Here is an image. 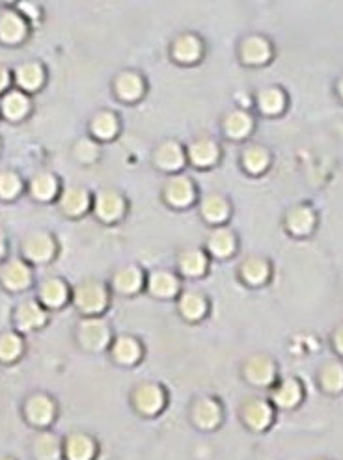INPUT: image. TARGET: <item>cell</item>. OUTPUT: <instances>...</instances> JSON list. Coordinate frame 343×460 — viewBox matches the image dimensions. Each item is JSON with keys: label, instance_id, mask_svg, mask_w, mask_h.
<instances>
[{"label": "cell", "instance_id": "obj_1", "mask_svg": "<svg viewBox=\"0 0 343 460\" xmlns=\"http://www.w3.org/2000/svg\"><path fill=\"white\" fill-rule=\"evenodd\" d=\"M75 306L86 315H99L105 312V307L109 306V291L101 282L88 279L77 285L73 293Z\"/></svg>", "mask_w": 343, "mask_h": 460}, {"label": "cell", "instance_id": "obj_2", "mask_svg": "<svg viewBox=\"0 0 343 460\" xmlns=\"http://www.w3.org/2000/svg\"><path fill=\"white\" fill-rule=\"evenodd\" d=\"M79 341L86 351H92V353L103 351L110 343L109 324L98 317L86 319L79 324Z\"/></svg>", "mask_w": 343, "mask_h": 460}, {"label": "cell", "instance_id": "obj_3", "mask_svg": "<svg viewBox=\"0 0 343 460\" xmlns=\"http://www.w3.org/2000/svg\"><path fill=\"white\" fill-rule=\"evenodd\" d=\"M132 404L140 414L155 415L165 408L166 393L159 384H140L132 393Z\"/></svg>", "mask_w": 343, "mask_h": 460}, {"label": "cell", "instance_id": "obj_4", "mask_svg": "<svg viewBox=\"0 0 343 460\" xmlns=\"http://www.w3.org/2000/svg\"><path fill=\"white\" fill-rule=\"evenodd\" d=\"M243 421L252 431H265L273 421V408L264 399H250L241 408Z\"/></svg>", "mask_w": 343, "mask_h": 460}, {"label": "cell", "instance_id": "obj_5", "mask_svg": "<svg viewBox=\"0 0 343 460\" xmlns=\"http://www.w3.org/2000/svg\"><path fill=\"white\" fill-rule=\"evenodd\" d=\"M23 254L32 263H47L54 256V240L49 233H30L23 240Z\"/></svg>", "mask_w": 343, "mask_h": 460}, {"label": "cell", "instance_id": "obj_6", "mask_svg": "<svg viewBox=\"0 0 343 460\" xmlns=\"http://www.w3.org/2000/svg\"><path fill=\"white\" fill-rule=\"evenodd\" d=\"M192 421L204 431H211L222 421V406L215 399H198L192 406Z\"/></svg>", "mask_w": 343, "mask_h": 460}, {"label": "cell", "instance_id": "obj_7", "mask_svg": "<svg viewBox=\"0 0 343 460\" xmlns=\"http://www.w3.org/2000/svg\"><path fill=\"white\" fill-rule=\"evenodd\" d=\"M166 201L174 207H187L195 201L196 190L189 177L176 176L168 179L165 187Z\"/></svg>", "mask_w": 343, "mask_h": 460}, {"label": "cell", "instance_id": "obj_8", "mask_svg": "<svg viewBox=\"0 0 343 460\" xmlns=\"http://www.w3.org/2000/svg\"><path fill=\"white\" fill-rule=\"evenodd\" d=\"M245 376L254 386H269L276 376L275 362L267 356H252L245 364Z\"/></svg>", "mask_w": 343, "mask_h": 460}, {"label": "cell", "instance_id": "obj_9", "mask_svg": "<svg viewBox=\"0 0 343 460\" xmlns=\"http://www.w3.org/2000/svg\"><path fill=\"white\" fill-rule=\"evenodd\" d=\"M54 403L47 395H32V397L26 401V406H24V414H26V420L36 427H45L49 425L54 417Z\"/></svg>", "mask_w": 343, "mask_h": 460}, {"label": "cell", "instance_id": "obj_10", "mask_svg": "<svg viewBox=\"0 0 343 460\" xmlns=\"http://www.w3.org/2000/svg\"><path fill=\"white\" fill-rule=\"evenodd\" d=\"M125 210V201L114 190H103L96 199V213L103 222L120 220Z\"/></svg>", "mask_w": 343, "mask_h": 460}, {"label": "cell", "instance_id": "obj_11", "mask_svg": "<svg viewBox=\"0 0 343 460\" xmlns=\"http://www.w3.org/2000/svg\"><path fill=\"white\" fill-rule=\"evenodd\" d=\"M0 278H2V284L6 285L8 289L23 291L32 282V270L21 259H12L6 267L2 268Z\"/></svg>", "mask_w": 343, "mask_h": 460}, {"label": "cell", "instance_id": "obj_12", "mask_svg": "<svg viewBox=\"0 0 343 460\" xmlns=\"http://www.w3.org/2000/svg\"><path fill=\"white\" fill-rule=\"evenodd\" d=\"M47 321V313L34 300H26L19 304L15 312V323L21 330H34L43 326Z\"/></svg>", "mask_w": 343, "mask_h": 460}, {"label": "cell", "instance_id": "obj_13", "mask_svg": "<svg viewBox=\"0 0 343 460\" xmlns=\"http://www.w3.org/2000/svg\"><path fill=\"white\" fill-rule=\"evenodd\" d=\"M155 162L166 171H176L183 168L185 151L178 142H165L155 151Z\"/></svg>", "mask_w": 343, "mask_h": 460}, {"label": "cell", "instance_id": "obj_14", "mask_svg": "<svg viewBox=\"0 0 343 460\" xmlns=\"http://www.w3.org/2000/svg\"><path fill=\"white\" fill-rule=\"evenodd\" d=\"M218 155H220L218 144L215 142V140H211V138H200V140L190 144L189 148L190 160H192L196 166H201V168L215 164L218 160Z\"/></svg>", "mask_w": 343, "mask_h": 460}, {"label": "cell", "instance_id": "obj_15", "mask_svg": "<svg viewBox=\"0 0 343 460\" xmlns=\"http://www.w3.org/2000/svg\"><path fill=\"white\" fill-rule=\"evenodd\" d=\"M112 356H114L118 364L135 365L138 360L142 358V347H140V343L135 337L121 335L112 345Z\"/></svg>", "mask_w": 343, "mask_h": 460}, {"label": "cell", "instance_id": "obj_16", "mask_svg": "<svg viewBox=\"0 0 343 460\" xmlns=\"http://www.w3.org/2000/svg\"><path fill=\"white\" fill-rule=\"evenodd\" d=\"M149 293L159 298H172L178 295L179 291V279L176 278V274L168 273V270H157L149 276L148 279Z\"/></svg>", "mask_w": 343, "mask_h": 460}, {"label": "cell", "instance_id": "obj_17", "mask_svg": "<svg viewBox=\"0 0 343 460\" xmlns=\"http://www.w3.org/2000/svg\"><path fill=\"white\" fill-rule=\"evenodd\" d=\"M66 457H68V460H93L96 442L82 432L71 434L68 438V442H66Z\"/></svg>", "mask_w": 343, "mask_h": 460}, {"label": "cell", "instance_id": "obj_18", "mask_svg": "<svg viewBox=\"0 0 343 460\" xmlns=\"http://www.w3.org/2000/svg\"><path fill=\"white\" fill-rule=\"evenodd\" d=\"M114 289L121 295H135L142 289L144 273L138 267H123L114 274Z\"/></svg>", "mask_w": 343, "mask_h": 460}, {"label": "cell", "instance_id": "obj_19", "mask_svg": "<svg viewBox=\"0 0 343 460\" xmlns=\"http://www.w3.org/2000/svg\"><path fill=\"white\" fill-rule=\"evenodd\" d=\"M60 207L66 215L80 216L90 207V194L80 187H69L60 198Z\"/></svg>", "mask_w": 343, "mask_h": 460}, {"label": "cell", "instance_id": "obj_20", "mask_svg": "<svg viewBox=\"0 0 343 460\" xmlns=\"http://www.w3.org/2000/svg\"><path fill=\"white\" fill-rule=\"evenodd\" d=\"M241 56L246 63L250 66H259V63H265L270 58V45L264 38L259 36H252V38H246L243 41V47H241Z\"/></svg>", "mask_w": 343, "mask_h": 460}, {"label": "cell", "instance_id": "obj_21", "mask_svg": "<svg viewBox=\"0 0 343 460\" xmlns=\"http://www.w3.org/2000/svg\"><path fill=\"white\" fill-rule=\"evenodd\" d=\"M26 36V24L17 13L8 12L0 15V40L4 43H19Z\"/></svg>", "mask_w": 343, "mask_h": 460}, {"label": "cell", "instance_id": "obj_22", "mask_svg": "<svg viewBox=\"0 0 343 460\" xmlns=\"http://www.w3.org/2000/svg\"><path fill=\"white\" fill-rule=\"evenodd\" d=\"M201 56V41L192 34L179 36L174 43V58L181 63H192Z\"/></svg>", "mask_w": 343, "mask_h": 460}, {"label": "cell", "instance_id": "obj_23", "mask_svg": "<svg viewBox=\"0 0 343 460\" xmlns=\"http://www.w3.org/2000/svg\"><path fill=\"white\" fill-rule=\"evenodd\" d=\"M179 312L187 321H200L201 317H206L207 313V300L206 296L196 293V291H189L179 298Z\"/></svg>", "mask_w": 343, "mask_h": 460}, {"label": "cell", "instance_id": "obj_24", "mask_svg": "<svg viewBox=\"0 0 343 460\" xmlns=\"http://www.w3.org/2000/svg\"><path fill=\"white\" fill-rule=\"evenodd\" d=\"M32 451H34V457L38 460H58L60 451H62V443H60L58 436H54L51 432H41L34 438Z\"/></svg>", "mask_w": 343, "mask_h": 460}, {"label": "cell", "instance_id": "obj_25", "mask_svg": "<svg viewBox=\"0 0 343 460\" xmlns=\"http://www.w3.org/2000/svg\"><path fill=\"white\" fill-rule=\"evenodd\" d=\"M235 235L226 229V227H218L209 235L207 240V248L211 252L213 256L217 257H229L235 252Z\"/></svg>", "mask_w": 343, "mask_h": 460}, {"label": "cell", "instance_id": "obj_26", "mask_svg": "<svg viewBox=\"0 0 343 460\" xmlns=\"http://www.w3.org/2000/svg\"><path fill=\"white\" fill-rule=\"evenodd\" d=\"M270 268L265 259L261 257H248L243 265H241V276L246 284L250 285H261L269 279Z\"/></svg>", "mask_w": 343, "mask_h": 460}, {"label": "cell", "instance_id": "obj_27", "mask_svg": "<svg viewBox=\"0 0 343 460\" xmlns=\"http://www.w3.org/2000/svg\"><path fill=\"white\" fill-rule=\"evenodd\" d=\"M315 226V215L310 207H295L287 213V227L295 235L310 233Z\"/></svg>", "mask_w": 343, "mask_h": 460}, {"label": "cell", "instance_id": "obj_28", "mask_svg": "<svg viewBox=\"0 0 343 460\" xmlns=\"http://www.w3.org/2000/svg\"><path fill=\"white\" fill-rule=\"evenodd\" d=\"M116 93L123 101H137L144 93V80L135 73H123L116 79Z\"/></svg>", "mask_w": 343, "mask_h": 460}, {"label": "cell", "instance_id": "obj_29", "mask_svg": "<svg viewBox=\"0 0 343 460\" xmlns=\"http://www.w3.org/2000/svg\"><path fill=\"white\" fill-rule=\"evenodd\" d=\"M40 298L47 307H60L68 300V287L62 279H47L45 284L41 285Z\"/></svg>", "mask_w": 343, "mask_h": 460}, {"label": "cell", "instance_id": "obj_30", "mask_svg": "<svg viewBox=\"0 0 343 460\" xmlns=\"http://www.w3.org/2000/svg\"><path fill=\"white\" fill-rule=\"evenodd\" d=\"M201 215L207 222L211 224H220L228 218L229 215V204L222 196L218 194H211L201 201Z\"/></svg>", "mask_w": 343, "mask_h": 460}, {"label": "cell", "instance_id": "obj_31", "mask_svg": "<svg viewBox=\"0 0 343 460\" xmlns=\"http://www.w3.org/2000/svg\"><path fill=\"white\" fill-rule=\"evenodd\" d=\"M29 97L21 93V91H10V93L2 99V114L6 116L8 120H21V118H24V116L29 114Z\"/></svg>", "mask_w": 343, "mask_h": 460}, {"label": "cell", "instance_id": "obj_32", "mask_svg": "<svg viewBox=\"0 0 343 460\" xmlns=\"http://www.w3.org/2000/svg\"><path fill=\"white\" fill-rule=\"evenodd\" d=\"M207 256L201 250H187L183 252L181 256H179V268H181V273L185 276H201V274H206L207 270Z\"/></svg>", "mask_w": 343, "mask_h": 460}, {"label": "cell", "instance_id": "obj_33", "mask_svg": "<svg viewBox=\"0 0 343 460\" xmlns=\"http://www.w3.org/2000/svg\"><path fill=\"white\" fill-rule=\"evenodd\" d=\"M252 127V118L243 110H234L226 116L224 120V129H226V135L231 138H245L250 135Z\"/></svg>", "mask_w": 343, "mask_h": 460}, {"label": "cell", "instance_id": "obj_34", "mask_svg": "<svg viewBox=\"0 0 343 460\" xmlns=\"http://www.w3.org/2000/svg\"><path fill=\"white\" fill-rule=\"evenodd\" d=\"M303 397V388L298 384L295 378H287L278 386V390L275 392L273 399H275V403L282 408H293V406H297L298 401Z\"/></svg>", "mask_w": 343, "mask_h": 460}, {"label": "cell", "instance_id": "obj_35", "mask_svg": "<svg viewBox=\"0 0 343 460\" xmlns=\"http://www.w3.org/2000/svg\"><path fill=\"white\" fill-rule=\"evenodd\" d=\"M15 77H17V84L24 88V90H38L43 84L45 73H43V68H41L40 63L29 62L19 66Z\"/></svg>", "mask_w": 343, "mask_h": 460}, {"label": "cell", "instance_id": "obj_36", "mask_svg": "<svg viewBox=\"0 0 343 460\" xmlns=\"http://www.w3.org/2000/svg\"><path fill=\"white\" fill-rule=\"evenodd\" d=\"M321 386L325 388L326 392L337 393L343 390V365L340 362H330L321 369L319 375Z\"/></svg>", "mask_w": 343, "mask_h": 460}, {"label": "cell", "instance_id": "obj_37", "mask_svg": "<svg viewBox=\"0 0 343 460\" xmlns=\"http://www.w3.org/2000/svg\"><path fill=\"white\" fill-rule=\"evenodd\" d=\"M120 129L118 118L112 112H99L92 121L93 135L101 140H110Z\"/></svg>", "mask_w": 343, "mask_h": 460}, {"label": "cell", "instance_id": "obj_38", "mask_svg": "<svg viewBox=\"0 0 343 460\" xmlns=\"http://www.w3.org/2000/svg\"><path fill=\"white\" fill-rule=\"evenodd\" d=\"M30 190H32L34 198L47 201V199H51L58 192L56 177L52 176V174H38L32 179V183H30Z\"/></svg>", "mask_w": 343, "mask_h": 460}, {"label": "cell", "instance_id": "obj_39", "mask_svg": "<svg viewBox=\"0 0 343 460\" xmlns=\"http://www.w3.org/2000/svg\"><path fill=\"white\" fill-rule=\"evenodd\" d=\"M257 102L265 114H280L286 107V95L278 88H267L259 93Z\"/></svg>", "mask_w": 343, "mask_h": 460}, {"label": "cell", "instance_id": "obj_40", "mask_svg": "<svg viewBox=\"0 0 343 460\" xmlns=\"http://www.w3.org/2000/svg\"><path fill=\"white\" fill-rule=\"evenodd\" d=\"M23 353V341L17 334L6 332L0 335V360L2 362H15Z\"/></svg>", "mask_w": 343, "mask_h": 460}, {"label": "cell", "instance_id": "obj_41", "mask_svg": "<svg viewBox=\"0 0 343 460\" xmlns=\"http://www.w3.org/2000/svg\"><path fill=\"white\" fill-rule=\"evenodd\" d=\"M243 164L252 174H259L269 166V153L267 149L259 148V146H252L243 153Z\"/></svg>", "mask_w": 343, "mask_h": 460}, {"label": "cell", "instance_id": "obj_42", "mask_svg": "<svg viewBox=\"0 0 343 460\" xmlns=\"http://www.w3.org/2000/svg\"><path fill=\"white\" fill-rule=\"evenodd\" d=\"M21 192V179L10 170L0 171V198L13 199Z\"/></svg>", "mask_w": 343, "mask_h": 460}, {"label": "cell", "instance_id": "obj_43", "mask_svg": "<svg viewBox=\"0 0 343 460\" xmlns=\"http://www.w3.org/2000/svg\"><path fill=\"white\" fill-rule=\"evenodd\" d=\"M75 157L80 160V162H86L90 164L93 160L99 157V148L98 144L92 142V140H79L77 146H75Z\"/></svg>", "mask_w": 343, "mask_h": 460}, {"label": "cell", "instance_id": "obj_44", "mask_svg": "<svg viewBox=\"0 0 343 460\" xmlns=\"http://www.w3.org/2000/svg\"><path fill=\"white\" fill-rule=\"evenodd\" d=\"M8 84H10V73H8L6 68L0 66V91L8 88Z\"/></svg>", "mask_w": 343, "mask_h": 460}, {"label": "cell", "instance_id": "obj_45", "mask_svg": "<svg viewBox=\"0 0 343 460\" xmlns=\"http://www.w3.org/2000/svg\"><path fill=\"white\" fill-rule=\"evenodd\" d=\"M334 345H336L337 351L343 354V326L334 334Z\"/></svg>", "mask_w": 343, "mask_h": 460}, {"label": "cell", "instance_id": "obj_46", "mask_svg": "<svg viewBox=\"0 0 343 460\" xmlns=\"http://www.w3.org/2000/svg\"><path fill=\"white\" fill-rule=\"evenodd\" d=\"M4 250H6V240H4V233L0 231V256L4 254Z\"/></svg>", "mask_w": 343, "mask_h": 460}, {"label": "cell", "instance_id": "obj_47", "mask_svg": "<svg viewBox=\"0 0 343 460\" xmlns=\"http://www.w3.org/2000/svg\"><path fill=\"white\" fill-rule=\"evenodd\" d=\"M340 95L343 97V80H342V82H340Z\"/></svg>", "mask_w": 343, "mask_h": 460}, {"label": "cell", "instance_id": "obj_48", "mask_svg": "<svg viewBox=\"0 0 343 460\" xmlns=\"http://www.w3.org/2000/svg\"><path fill=\"white\" fill-rule=\"evenodd\" d=\"M0 460H13V459H0Z\"/></svg>", "mask_w": 343, "mask_h": 460}]
</instances>
